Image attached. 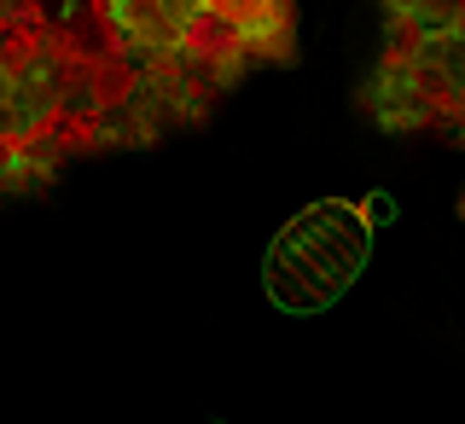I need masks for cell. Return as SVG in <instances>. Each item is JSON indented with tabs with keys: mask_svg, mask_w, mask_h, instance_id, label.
<instances>
[{
	"mask_svg": "<svg viewBox=\"0 0 465 424\" xmlns=\"http://www.w3.org/2000/svg\"><path fill=\"white\" fill-rule=\"evenodd\" d=\"M29 18L41 35L70 41L76 53H99L105 41V6L99 0H29Z\"/></svg>",
	"mask_w": 465,
	"mask_h": 424,
	"instance_id": "obj_1",
	"label": "cell"
}]
</instances>
